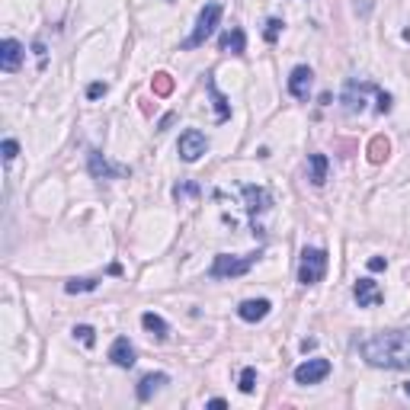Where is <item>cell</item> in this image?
I'll return each mask as SVG.
<instances>
[{
  "instance_id": "cell-1",
  "label": "cell",
  "mask_w": 410,
  "mask_h": 410,
  "mask_svg": "<svg viewBox=\"0 0 410 410\" xmlns=\"http://www.w3.org/2000/svg\"><path fill=\"white\" fill-rule=\"evenodd\" d=\"M359 353L375 369H410V330H385L359 343Z\"/></svg>"
},
{
  "instance_id": "cell-2",
  "label": "cell",
  "mask_w": 410,
  "mask_h": 410,
  "mask_svg": "<svg viewBox=\"0 0 410 410\" xmlns=\"http://www.w3.org/2000/svg\"><path fill=\"white\" fill-rule=\"evenodd\" d=\"M256 256H260V250H256V254H244V256L218 254L215 263H212V269H209V276H212V279H237V276H247L250 266L256 263Z\"/></svg>"
},
{
  "instance_id": "cell-3",
  "label": "cell",
  "mask_w": 410,
  "mask_h": 410,
  "mask_svg": "<svg viewBox=\"0 0 410 410\" xmlns=\"http://www.w3.org/2000/svg\"><path fill=\"white\" fill-rule=\"evenodd\" d=\"M327 273V254L317 247H304L302 260H298V283L302 285H317Z\"/></svg>"
},
{
  "instance_id": "cell-4",
  "label": "cell",
  "mask_w": 410,
  "mask_h": 410,
  "mask_svg": "<svg viewBox=\"0 0 410 410\" xmlns=\"http://www.w3.org/2000/svg\"><path fill=\"white\" fill-rule=\"evenodd\" d=\"M218 20H222V4H209V7L199 13V20H195V29L193 35H189L186 42H183V48H195V45H205V39H212V33L218 29Z\"/></svg>"
},
{
  "instance_id": "cell-5",
  "label": "cell",
  "mask_w": 410,
  "mask_h": 410,
  "mask_svg": "<svg viewBox=\"0 0 410 410\" xmlns=\"http://www.w3.org/2000/svg\"><path fill=\"white\" fill-rule=\"evenodd\" d=\"M205 148H209V142H205V135L199 132V128H186V132L180 135V157L186 164H195L202 154H205Z\"/></svg>"
},
{
  "instance_id": "cell-6",
  "label": "cell",
  "mask_w": 410,
  "mask_h": 410,
  "mask_svg": "<svg viewBox=\"0 0 410 410\" xmlns=\"http://www.w3.org/2000/svg\"><path fill=\"white\" fill-rule=\"evenodd\" d=\"M327 375H330L327 359H308V363H302L295 369V382L298 385H317V382H324Z\"/></svg>"
},
{
  "instance_id": "cell-7",
  "label": "cell",
  "mask_w": 410,
  "mask_h": 410,
  "mask_svg": "<svg viewBox=\"0 0 410 410\" xmlns=\"http://www.w3.org/2000/svg\"><path fill=\"white\" fill-rule=\"evenodd\" d=\"M90 173L96 180H119V176L128 173V167H119V164H109L100 151H90Z\"/></svg>"
},
{
  "instance_id": "cell-8",
  "label": "cell",
  "mask_w": 410,
  "mask_h": 410,
  "mask_svg": "<svg viewBox=\"0 0 410 410\" xmlns=\"http://www.w3.org/2000/svg\"><path fill=\"white\" fill-rule=\"evenodd\" d=\"M372 84H356V81H350L346 84V90H343V96H340V103H343V109L346 113H363V106H365V90H369Z\"/></svg>"
},
{
  "instance_id": "cell-9",
  "label": "cell",
  "mask_w": 410,
  "mask_h": 410,
  "mask_svg": "<svg viewBox=\"0 0 410 410\" xmlns=\"http://www.w3.org/2000/svg\"><path fill=\"white\" fill-rule=\"evenodd\" d=\"M353 295H356L359 308H372V304H382V302H385L382 289H378L372 279H359V283L353 285Z\"/></svg>"
},
{
  "instance_id": "cell-10",
  "label": "cell",
  "mask_w": 410,
  "mask_h": 410,
  "mask_svg": "<svg viewBox=\"0 0 410 410\" xmlns=\"http://www.w3.org/2000/svg\"><path fill=\"white\" fill-rule=\"evenodd\" d=\"M23 55H26V48L20 45L16 39H4V45H0V67L4 71H16V67L23 64Z\"/></svg>"
},
{
  "instance_id": "cell-11",
  "label": "cell",
  "mask_w": 410,
  "mask_h": 410,
  "mask_svg": "<svg viewBox=\"0 0 410 410\" xmlns=\"http://www.w3.org/2000/svg\"><path fill=\"white\" fill-rule=\"evenodd\" d=\"M311 67L308 64H298L295 71H292V77H289V90H292V96L295 100H308V93H311Z\"/></svg>"
},
{
  "instance_id": "cell-12",
  "label": "cell",
  "mask_w": 410,
  "mask_h": 410,
  "mask_svg": "<svg viewBox=\"0 0 410 410\" xmlns=\"http://www.w3.org/2000/svg\"><path fill=\"white\" fill-rule=\"evenodd\" d=\"M109 359H113L119 369H132V365H135V346L128 343L125 336H119V340L109 346Z\"/></svg>"
},
{
  "instance_id": "cell-13",
  "label": "cell",
  "mask_w": 410,
  "mask_h": 410,
  "mask_svg": "<svg viewBox=\"0 0 410 410\" xmlns=\"http://www.w3.org/2000/svg\"><path fill=\"white\" fill-rule=\"evenodd\" d=\"M269 308H273V304H269L266 298H250V302H241L237 314H241L247 324H256V321H263V317L269 314Z\"/></svg>"
},
{
  "instance_id": "cell-14",
  "label": "cell",
  "mask_w": 410,
  "mask_h": 410,
  "mask_svg": "<svg viewBox=\"0 0 410 410\" xmlns=\"http://www.w3.org/2000/svg\"><path fill=\"white\" fill-rule=\"evenodd\" d=\"M244 199H247V212L250 215H260V212L269 209V193L263 186H244Z\"/></svg>"
},
{
  "instance_id": "cell-15",
  "label": "cell",
  "mask_w": 410,
  "mask_h": 410,
  "mask_svg": "<svg viewBox=\"0 0 410 410\" xmlns=\"http://www.w3.org/2000/svg\"><path fill=\"white\" fill-rule=\"evenodd\" d=\"M218 45H222V52H231V55H244L247 52V35H244V29H228V33H222V39H218Z\"/></svg>"
},
{
  "instance_id": "cell-16",
  "label": "cell",
  "mask_w": 410,
  "mask_h": 410,
  "mask_svg": "<svg viewBox=\"0 0 410 410\" xmlns=\"http://www.w3.org/2000/svg\"><path fill=\"white\" fill-rule=\"evenodd\" d=\"M167 382H170V378L164 375V372H154V375H144L142 382H138V401H151V394H154V391H161Z\"/></svg>"
},
{
  "instance_id": "cell-17",
  "label": "cell",
  "mask_w": 410,
  "mask_h": 410,
  "mask_svg": "<svg viewBox=\"0 0 410 410\" xmlns=\"http://www.w3.org/2000/svg\"><path fill=\"white\" fill-rule=\"evenodd\" d=\"M142 327L148 330L154 340H167V334H170V327H167V321H164L161 314H154V311H148V314H142Z\"/></svg>"
},
{
  "instance_id": "cell-18",
  "label": "cell",
  "mask_w": 410,
  "mask_h": 410,
  "mask_svg": "<svg viewBox=\"0 0 410 410\" xmlns=\"http://www.w3.org/2000/svg\"><path fill=\"white\" fill-rule=\"evenodd\" d=\"M388 154H391V142L385 138V135H375L369 142V161L372 164H385L388 161Z\"/></svg>"
},
{
  "instance_id": "cell-19",
  "label": "cell",
  "mask_w": 410,
  "mask_h": 410,
  "mask_svg": "<svg viewBox=\"0 0 410 410\" xmlns=\"http://www.w3.org/2000/svg\"><path fill=\"white\" fill-rule=\"evenodd\" d=\"M308 164H311V183H314V186H324V180H327V157L311 154Z\"/></svg>"
},
{
  "instance_id": "cell-20",
  "label": "cell",
  "mask_w": 410,
  "mask_h": 410,
  "mask_svg": "<svg viewBox=\"0 0 410 410\" xmlns=\"http://www.w3.org/2000/svg\"><path fill=\"white\" fill-rule=\"evenodd\" d=\"M151 90H154V96H170L173 93V77H170L167 71H157V74L151 77Z\"/></svg>"
},
{
  "instance_id": "cell-21",
  "label": "cell",
  "mask_w": 410,
  "mask_h": 410,
  "mask_svg": "<svg viewBox=\"0 0 410 410\" xmlns=\"http://www.w3.org/2000/svg\"><path fill=\"white\" fill-rule=\"evenodd\" d=\"M209 93H212V100H215V109H218V122L231 119V106H228V100H224V96L218 93V87H215V81H212V77H209Z\"/></svg>"
},
{
  "instance_id": "cell-22",
  "label": "cell",
  "mask_w": 410,
  "mask_h": 410,
  "mask_svg": "<svg viewBox=\"0 0 410 410\" xmlns=\"http://www.w3.org/2000/svg\"><path fill=\"white\" fill-rule=\"evenodd\" d=\"M96 289V279H71V283H64V292H71V295H77V292H93Z\"/></svg>"
},
{
  "instance_id": "cell-23",
  "label": "cell",
  "mask_w": 410,
  "mask_h": 410,
  "mask_svg": "<svg viewBox=\"0 0 410 410\" xmlns=\"http://www.w3.org/2000/svg\"><path fill=\"white\" fill-rule=\"evenodd\" d=\"M74 336L81 340L84 346H93L96 343V330L93 327H87V324H81V327H74Z\"/></svg>"
},
{
  "instance_id": "cell-24",
  "label": "cell",
  "mask_w": 410,
  "mask_h": 410,
  "mask_svg": "<svg viewBox=\"0 0 410 410\" xmlns=\"http://www.w3.org/2000/svg\"><path fill=\"white\" fill-rule=\"evenodd\" d=\"M256 369H244L241 372V391H244V394H250V391H254L256 388Z\"/></svg>"
},
{
  "instance_id": "cell-25",
  "label": "cell",
  "mask_w": 410,
  "mask_h": 410,
  "mask_svg": "<svg viewBox=\"0 0 410 410\" xmlns=\"http://www.w3.org/2000/svg\"><path fill=\"white\" fill-rule=\"evenodd\" d=\"M283 26H285L283 20H269V23H266V42H276L279 33H283Z\"/></svg>"
},
{
  "instance_id": "cell-26",
  "label": "cell",
  "mask_w": 410,
  "mask_h": 410,
  "mask_svg": "<svg viewBox=\"0 0 410 410\" xmlns=\"http://www.w3.org/2000/svg\"><path fill=\"white\" fill-rule=\"evenodd\" d=\"M16 154H20V144H16L13 138H7V142H4V161H13Z\"/></svg>"
},
{
  "instance_id": "cell-27",
  "label": "cell",
  "mask_w": 410,
  "mask_h": 410,
  "mask_svg": "<svg viewBox=\"0 0 410 410\" xmlns=\"http://www.w3.org/2000/svg\"><path fill=\"white\" fill-rule=\"evenodd\" d=\"M106 84H90V87H87V96H90V100H100V96L103 93H106Z\"/></svg>"
},
{
  "instance_id": "cell-28",
  "label": "cell",
  "mask_w": 410,
  "mask_h": 410,
  "mask_svg": "<svg viewBox=\"0 0 410 410\" xmlns=\"http://www.w3.org/2000/svg\"><path fill=\"white\" fill-rule=\"evenodd\" d=\"M391 109V96L385 90H378V113H388Z\"/></svg>"
},
{
  "instance_id": "cell-29",
  "label": "cell",
  "mask_w": 410,
  "mask_h": 410,
  "mask_svg": "<svg viewBox=\"0 0 410 410\" xmlns=\"http://www.w3.org/2000/svg\"><path fill=\"white\" fill-rule=\"evenodd\" d=\"M385 266H388V260H382V256H372V260H369L372 273H378V269H385Z\"/></svg>"
},
{
  "instance_id": "cell-30",
  "label": "cell",
  "mask_w": 410,
  "mask_h": 410,
  "mask_svg": "<svg viewBox=\"0 0 410 410\" xmlns=\"http://www.w3.org/2000/svg\"><path fill=\"white\" fill-rule=\"evenodd\" d=\"M209 407H215V410H222V407H228V404H224V401H222V397H212V401H209Z\"/></svg>"
},
{
  "instance_id": "cell-31",
  "label": "cell",
  "mask_w": 410,
  "mask_h": 410,
  "mask_svg": "<svg viewBox=\"0 0 410 410\" xmlns=\"http://www.w3.org/2000/svg\"><path fill=\"white\" fill-rule=\"evenodd\" d=\"M404 394H407V397H410V382H407V385H404Z\"/></svg>"
}]
</instances>
